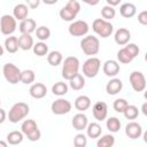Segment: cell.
<instances>
[{"label": "cell", "mask_w": 147, "mask_h": 147, "mask_svg": "<svg viewBox=\"0 0 147 147\" xmlns=\"http://www.w3.org/2000/svg\"><path fill=\"white\" fill-rule=\"evenodd\" d=\"M7 145H8L7 141H2V140H0V147H7Z\"/></svg>", "instance_id": "49"}, {"label": "cell", "mask_w": 147, "mask_h": 147, "mask_svg": "<svg viewBox=\"0 0 147 147\" xmlns=\"http://www.w3.org/2000/svg\"><path fill=\"white\" fill-rule=\"evenodd\" d=\"M2 74H3V77L5 79L15 85L20 82V77H21V70L18 69V67H16L14 63H6L3 64V68H2Z\"/></svg>", "instance_id": "9"}, {"label": "cell", "mask_w": 147, "mask_h": 147, "mask_svg": "<svg viewBox=\"0 0 147 147\" xmlns=\"http://www.w3.org/2000/svg\"><path fill=\"white\" fill-rule=\"evenodd\" d=\"M90 30V26L87 24L86 21H83V20H78V21H74L69 28H68V31L71 36L74 37H83L85 34H87Z\"/></svg>", "instance_id": "10"}, {"label": "cell", "mask_w": 147, "mask_h": 147, "mask_svg": "<svg viewBox=\"0 0 147 147\" xmlns=\"http://www.w3.org/2000/svg\"><path fill=\"white\" fill-rule=\"evenodd\" d=\"M80 48L88 56L96 55L100 51V41L94 36H86L80 40Z\"/></svg>", "instance_id": "4"}, {"label": "cell", "mask_w": 147, "mask_h": 147, "mask_svg": "<svg viewBox=\"0 0 147 147\" xmlns=\"http://www.w3.org/2000/svg\"><path fill=\"white\" fill-rule=\"evenodd\" d=\"M32 46H33V38L31 37V34L22 33L18 37V47L22 51H29L32 48Z\"/></svg>", "instance_id": "24"}, {"label": "cell", "mask_w": 147, "mask_h": 147, "mask_svg": "<svg viewBox=\"0 0 147 147\" xmlns=\"http://www.w3.org/2000/svg\"><path fill=\"white\" fill-rule=\"evenodd\" d=\"M32 49L37 56H45L48 54V46L44 41H39L37 44H33Z\"/></svg>", "instance_id": "35"}, {"label": "cell", "mask_w": 147, "mask_h": 147, "mask_svg": "<svg viewBox=\"0 0 147 147\" xmlns=\"http://www.w3.org/2000/svg\"><path fill=\"white\" fill-rule=\"evenodd\" d=\"M114 39H115V42L117 45L124 46V45H126L130 41V39H131V32L127 29H125V28H119L115 32Z\"/></svg>", "instance_id": "15"}, {"label": "cell", "mask_w": 147, "mask_h": 147, "mask_svg": "<svg viewBox=\"0 0 147 147\" xmlns=\"http://www.w3.org/2000/svg\"><path fill=\"white\" fill-rule=\"evenodd\" d=\"M137 7L131 2H125L119 7V14L125 18H131L136 15Z\"/></svg>", "instance_id": "23"}, {"label": "cell", "mask_w": 147, "mask_h": 147, "mask_svg": "<svg viewBox=\"0 0 147 147\" xmlns=\"http://www.w3.org/2000/svg\"><path fill=\"white\" fill-rule=\"evenodd\" d=\"M127 105H129V103H127V101H126L125 99L119 98V99H116V100L114 101L113 107H114L115 111H117V113H123Z\"/></svg>", "instance_id": "39"}, {"label": "cell", "mask_w": 147, "mask_h": 147, "mask_svg": "<svg viewBox=\"0 0 147 147\" xmlns=\"http://www.w3.org/2000/svg\"><path fill=\"white\" fill-rule=\"evenodd\" d=\"M115 144V137L113 134H103L101 138L99 137V140L96 141L98 147H111Z\"/></svg>", "instance_id": "32"}, {"label": "cell", "mask_w": 147, "mask_h": 147, "mask_svg": "<svg viewBox=\"0 0 147 147\" xmlns=\"http://www.w3.org/2000/svg\"><path fill=\"white\" fill-rule=\"evenodd\" d=\"M36 79V75H34V71L31 70V69H26V70H23L21 71V77H20V82L25 84V85H29V84H32Z\"/></svg>", "instance_id": "31"}, {"label": "cell", "mask_w": 147, "mask_h": 147, "mask_svg": "<svg viewBox=\"0 0 147 147\" xmlns=\"http://www.w3.org/2000/svg\"><path fill=\"white\" fill-rule=\"evenodd\" d=\"M91 107V99L87 95H79L75 100V108L82 113L87 110Z\"/></svg>", "instance_id": "22"}, {"label": "cell", "mask_w": 147, "mask_h": 147, "mask_svg": "<svg viewBox=\"0 0 147 147\" xmlns=\"http://www.w3.org/2000/svg\"><path fill=\"white\" fill-rule=\"evenodd\" d=\"M117 60H118V62H121V63L127 64V63H130V62L133 61V57H132V56L129 54V52L123 47V48H121V49L117 52Z\"/></svg>", "instance_id": "38"}, {"label": "cell", "mask_w": 147, "mask_h": 147, "mask_svg": "<svg viewBox=\"0 0 147 147\" xmlns=\"http://www.w3.org/2000/svg\"><path fill=\"white\" fill-rule=\"evenodd\" d=\"M138 22L141 25H147V11L142 10L141 13L138 14Z\"/></svg>", "instance_id": "42"}, {"label": "cell", "mask_w": 147, "mask_h": 147, "mask_svg": "<svg viewBox=\"0 0 147 147\" xmlns=\"http://www.w3.org/2000/svg\"><path fill=\"white\" fill-rule=\"evenodd\" d=\"M68 1H71V0H68Z\"/></svg>", "instance_id": "52"}, {"label": "cell", "mask_w": 147, "mask_h": 147, "mask_svg": "<svg viewBox=\"0 0 147 147\" xmlns=\"http://www.w3.org/2000/svg\"><path fill=\"white\" fill-rule=\"evenodd\" d=\"M0 105H1V101H0Z\"/></svg>", "instance_id": "51"}, {"label": "cell", "mask_w": 147, "mask_h": 147, "mask_svg": "<svg viewBox=\"0 0 147 147\" xmlns=\"http://www.w3.org/2000/svg\"><path fill=\"white\" fill-rule=\"evenodd\" d=\"M141 110H142V114L144 115H147V102L142 103V107H141Z\"/></svg>", "instance_id": "48"}, {"label": "cell", "mask_w": 147, "mask_h": 147, "mask_svg": "<svg viewBox=\"0 0 147 147\" xmlns=\"http://www.w3.org/2000/svg\"><path fill=\"white\" fill-rule=\"evenodd\" d=\"M79 11H80V3L77 0H71V1H68V3L61 8L59 14L63 21L71 22L74 21V18H76Z\"/></svg>", "instance_id": "5"}, {"label": "cell", "mask_w": 147, "mask_h": 147, "mask_svg": "<svg viewBox=\"0 0 147 147\" xmlns=\"http://www.w3.org/2000/svg\"><path fill=\"white\" fill-rule=\"evenodd\" d=\"M17 28L16 18L13 15L6 14L2 15L0 18V31L5 36H11Z\"/></svg>", "instance_id": "8"}, {"label": "cell", "mask_w": 147, "mask_h": 147, "mask_svg": "<svg viewBox=\"0 0 147 147\" xmlns=\"http://www.w3.org/2000/svg\"><path fill=\"white\" fill-rule=\"evenodd\" d=\"M74 145L75 147H85L87 145V138L84 133H78L74 138Z\"/></svg>", "instance_id": "40"}, {"label": "cell", "mask_w": 147, "mask_h": 147, "mask_svg": "<svg viewBox=\"0 0 147 147\" xmlns=\"http://www.w3.org/2000/svg\"><path fill=\"white\" fill-rule=\"evenodd\" d=\"M21 131L30 141H38L41 137V132L33 119H25L21 125Z\"/></svg>", "instance_id": "3"}, {"label": "cell", "mask_w": 147, "mask_h": 147, "mask_svg": "<svg viewBox=\"0 0 147 147\" xmlns=\"http://www.w3.org/2000/svg\"><path fill=\"white\" fill-rule=\"evenodd\" d=\"M92 114L94 116V118L99 122L103 121L107 118V115H108V106L106 102L103 101H98L93 105L92 107Z\"/></svg>", "instance_id": "13"}, {"label": "cell", "mask_w": 147, "mask_h": 147, "mask_svg": "<svg viewBox=\"0 0 147 147\" xmlns=\"http://www.w3.org/2000/svg\"><path fill=\"white\" fill-rule=\"evenodd\" d=\"M30 111L28 103L25 102H16L11 106L8 113V119L11 123H18L20 121L24 119Z\"/></svg>", "instance_id": "2"}, {"label": "cell", "mask_w": 147, "mask_h": 147, "mask_svg": "<svg viewBox=\"0 0 147 147\" xmlns=\"http://www.w3.org/2000/svg\"><path fill=\"white\" fill-rule=\"evenodd\" d=\"M71 124L74 126L75 130L77 131H82L84 129H86L87 124H88V119H87V116L83 113H79V114H76L74 117H72V121H71Z\"/></svg>", "instance_id": "18"}, {"label": "cell", "mask_w": 147, "mask_h": 147, "mask_svg": "<svg viewBox=\"0 0 147 147\" xmlns=\"http://www.w3.org/2000/svg\"><path fill=\"white\" fill-rule=\"evenodd\" d=\"M62 61H63V55L59 51H52L47 54V62L52 67H57L59 64L62 63Z\"/></svg>", "instance_id": "27"}, {"label": "cell", "mask_w": 147, "mask_h": 147, "mask_svg": "<svg viewBox=\"0 0 147 147\" xmlns=\"http://www.w3.org/2000/svg\"><path fill=\"white\" fill-rule=\"evenodd\" d=\"M106 1H107V3H108L109 6H113V7H115V6L119 5V2H121L122 0H106Z\"/></svg>", "instance_id": "45"}, {"label": "cell", "mask_w": 147, "mask_h": 147, "mask_svg": "<svg viewBox=\"0 0 147 147\" xmlns=\"http://www.w3.org/2000/svg\"><path fill=\"white\" fill-rule=\"evenodd\" d=\"M3 55V47L0 45V56H2Z\"/></svg>", "instance_id": "50"}, {"label": "cell", "mask_w": 147, "mask_h": 147, "mask_svg": "<svg viewBox=\"0 0 147 147\" xmlns=\"http://www.w3.org/2000/svg\"><path fill=\"white\" fill-rule=\"evenodd\" d=\"M59 0H42V2L45 3V5H54V3H56Z\"/></svg>", "instance_id": "47"}, {"label": "cell", "mask_w": 147, "mask_h": 147, "mask_svg": "<svg viewBox=\"0 0 147 147\" xmlns=\"http://www.w3.org/2000/svg\"><path fill=\"white\" fill-rule=\"evenodd\" d=\"M23 138H24V134L22 133V131H11L7 134V142L9 145H18L23 141Z\"/></svg>", "instance_id": "29"}, {"label": "cell", "mask_w": 147, "mask_h": 147, "mask_svg": "<svg viewBox=\"0 0 147 147\" xmlns=\"http://www.w3.org/2000/svg\"><path fill=\"white\" fill-rule=\"evenodd\" d=\"M69 86L74 90V91H79L85 86V78L83 75L77 74L74 78H71L69 80Z\"/></svg>", "instance_id": "28"}, {"label": "cell", "mask_w": 147, "mask_h": 147, "mask_svg": "<svg viewBox=\"0 0 147 147\" xmlns=\"http://www.w3.org/2000/svg\"><path fill=\"white\" fill-rule=\"evenodd\" d=\"M115 15H116V10H115V8L113 6L107 5V6L102 7V9H101V16H102L103 20L110 21V20H113L115 17Z\"/></svg>", "instance_id": "37"}, {"label": "cell", "mask_w": 147, "mask_h": 147, "mask_svg": "<svg viewBox=\"0 0 147 147\" xmlns=\"http://www.w3.org/2000/svg\"><path fill=\"white\" fill-rule=\"evenodd\" d=\"M68 84L64 83V82H56L53 86H52V92L54 95H57V96H62V95H65L68 93Z\"/></svg>", "instance_id": "30"}, {"label": "cell", "mask_w": 147, "mask_h": 147, "mask_svg": "<svg viewBox=\"0 0 147 147\" xmlns=\"http://www.w3.org/2000/svg\"><path fill=\"white\" fill-rule=\"evenodd\" d=\"M130 84L136 92H142L146 88V78L141 71H133L129 77Z\"/></svg>", "instance_id": "11"}, {"label": "cell", "mask_w": 147, "mask_h": 147, "mask_svg": "<svg viewBox=\"0 0 147 147\" xmlns=\"http://www.w3.org/2000/svg\"><path fill=\"white\" fill-rule=\"evenodd\" d=\"M126 119H136L139 115V109L134 105H127L124 111L122 113Z\"/></svg>", "instance_id": "33"}, {"label": "cell", "mask_w": 147, "mask_h": 147, "mask_svg": "<svg viewBox=\"0 0 147 147\" xmlns=\"http://www.w3.org/2000/svg\"><path fill=\"white\" fill-rule=\"evenodd\" d=\"M37 29V23L33 18H25L23 21H21L20 25H18V30L21 33H28L31 34L32 32H34Z\"/></svg>", "instance_id": "19"}, {"label": "cell", "mask_w": 147, "mask_h": 147, "mask_svg": "<svg viewBox=\"0 0 147 147\" xmlns=\"http://www.w3.org/2000/svg\"><path fill=\"white\" fill-rule=\"evenodd\" d=\"M28 15H29V7H28V5L18 3L13 9V16L16 20H18V21L25 20L28 17Z\"/></svg>", "instance_id": "21"}, {"label": "cell", "mask_w": 147, "mask_h": 147, "mask_svg": "<svg viewBox=\"0 0 147 147\" xmlns=\"http://www.w3.org/2000/svg\"><path fill=\"white\" fill-rule=\"evenodd\" d=\"M18 38L15 37V36H8L5 40V49L8 52V53H16L18 51Z\"/></svg>", "instance_id": "25"}, {"label": "cell", "mask_w": 147, "mask_h": 147, "mask_svg": "<svg viewBox=\"0 0 147 147\" xmlns=\"http://www.w3.org/2000/svg\"><path fill=\"white\" fill-rule=\"evenodd\" d=\"M92 30L101 38H108L114 31V26L109 21L103 18H96L92 23Z\"/></svg>", "instance_id": "6"}, {"label": "cell", "mask_w": 147, "mask_h": 147, "mask_svg": "<svg viewBox=\"0 0 147 147\" xmlns=\"http://www.w3.org/2000/svg\"><path fill=\"white\" fill-rule=\"evenodd\" d=\"M124 48L129 52V54L134 59V57H137L138 55H139V47L136 45V44H133V42H127L126 45H124Z\"/></svg>", "instance_id": "41"}, {"label": "cell", "mask_w": 147, "mask_h": 147, "mask_svg": "<svg viewBox=\"0 0 147 147\" xmlns=\"http://www.w3.org/2000/svg\"><path fill=\"white\" fill-rule=\"evenodd\" d=\"M101 61L98 57L91 56L83 63V75L87 78H94L100 70Z\"/></svg>", "instance_id": "7"}, {"label": "cell", "mask_w": 147, "mask_h": 147, "mask_svg": "<svg viewBox=\"0 0 147 147\" xmlns=\"http://www.w3.org/2000/svg\"><path fill=\"white\" fill-rule=\"evenodd\" d=\"M86 133H87L88 138H91V139L99 138L101 136V133H102L101 125L99 123H95V122H92V123L87 124V126H86Z\"/></svg>", "instance_id": "26"}, {"label": "cell", "mask_w": 147, "mask_h": 147, "mask_svg": "<svg viewBox=\"0 0 147 147\" xmlns=\"http://www.w3.org/2000/svg\"><path fill=\"white\" fill-rule=\"evenodd\" d=\"M26 3H28V7L32 8V9H36L39 5H40V1L41 0H25Z\"/></svg>", "instance_id": "43"}, {"label": "cell", "mask_w": 147, "mask_h": 147, "mask_svg": "<svg viewBox=\"0 0 147 147\" xmlns=\"http://www.w3.org/2000/svg\"><path fill=\"white\" fill-rule=\"evenodd\" d=\"M122 88H123V82L119 78H113L106 85V91L109 95H116L122 91Z\"/></svg>", "instance_id": "20"}, {"label": "cell", "mask_w": 147, "mask_h": 147, "mask_svg": "<svg viewBox=\"0 0 147 147\" xmlns=\"http://www.w3.org/2000/svg\"><path fill=\"white\" fill-rule=\"evenodd\" d=\"M77 74H79V60L76 56L65 57L62 64V77L67 80H70Z\"/></svg>", "instance_id": "1"}, {"label": "cell", "mask_w": 147, "mask_h": 147, "mask_svg": "<svg viewBox=\"0 0 147 147\" xmlns=\"http://www.w3.org/2000/svg\"><path fill=\"white\" fill-rule=\"evenodd\" d=\"M106 126H107V129H108L110 132L116 133V132L119 131L122 124H121V121H119L117 117H109V118L107 119V122H106Z\"/></svg>", "instance_id": "34"}, {"label": "cell", "mask_w": 147, "mask_h": 147, "mask_svg": "<svg viewBox=\"0 0 147 147\" xmlns=\"http://www.w3.org/2000/svg\"><path fill=\"white\" fill-rule=\"evenodd\" d=\"M6 117H7V115H6V111L0 107V124H2L5 121H6Z\"/></svg>", "instance_id": "44"}, {"label": "cell", "mask_w": 147, "mask_h": 147, "mask_svg": "<svg viewBox=\"0 0 147 147\" xmlns=\"http://www.w3.org/2000/svg\"><path fill=\"white\" fill-rule=\"evenodd\" d=\"M34 32H36V37L40 41H45V40H47L51 37V30L47 26H45V25H41V26L37 28Z\"/></svg>", "instance_id": "36"}, {"label": "cell", "mask_w": 147, "mask_h": 147, "mask_svg": "<svg viewBox=\"0 0 147 147\" xmlns=\"http://www.w3.org/2000/svg\"><path fill=\"white\" fill-rule=\"evenodd\" d=\"M103 74L108 77H115L119 72V64L115 60H107L102 67Z\"/></svg>", "instance_id": "16"}, {"label": "cell", "mask_w": 147, "mask_h": 147, "mask_svg": "<svg viewBox=\"0 0 147 147\" xmlns=\"http://www.w3.org/2000/svg\"><path fill=\"white\" fill-rule=\"evenodd\" d=\"M125 134L130 139H138L142 134V127L137 122H130L125 126Z\"/></svg>", "instance_id": "14"}, {"label": "cell", "mask_w": 147, "mask_h": 147, "mask_svg": "<svg viewBox=\"0 0 147 147\" xmlns=\"http://www.w3.org/2000/svg\"><path fill=\"white\" fill-rule=\"evenodd\" d=\"M29 93L33 99H42L47 94V87L42 83H34L31 85Z\"/></svg>", "instance_id": "17"}, {"label": "cell", "mask_w": 147, "mask_h": 147, "mask_svg": "<svg viewBox=\"0 0 147 147\" xmlns=\"http://www.w3.org/2000/svg\"><path fill=\"white\" fill-rule=\"evenodd\" d=\"M71 108H72L71 102L69 100L62 99V98L55 100L52 103V106H51L52 113L55 114V115H64V114H68V113H70Z\"/></svg>", "instance_id": "12"}, {"label": "cell", "mask_w": 147, "mask_h": 147, "mask_svg": "<svg viewBox=\"0 0 147 147\" xmlns=\"http://www.w3.org/2000/svg\"><path fill=\"white\" fill-rule=\"evenodd\" d=\"M83 2H85V3L90 5V6H95V5H98L100 2V0H83Z\"/></svg>", "instance_id": "46"}]
</instances>
